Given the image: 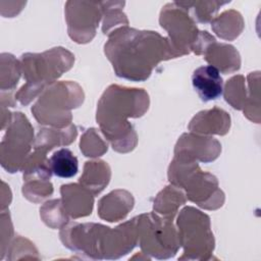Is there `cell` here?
<instances>
[{"label": "cell", "instance_id": "1", "mask_svg": "<svg viewBox=\"0 0 261 261\" xmlns=\"http://www.w3.org/2000/svg\"><path fill=\"white\" fill-rule=\"evenodd\" d=\"M105 54L116 74L132 81L146 80L159 61L177 57L169 41L157 32L137 31L127 27L109 36Z\"/></svg>", "mask_w": 261, "mask_h": 261}, {"label": "cell", "instance_id": "16", "mask_svg": "<svg viewBox=\"0 0 261 261\" xmlns=\"http://www.w3.org/2000/svg\"><path fill=\"white\" fill-rule=\"evenodd\" d=\"M53 192L52 185L48 182V180L43 181H35L34 184H25L22 187V193L25 198L30 201L35 202V197H39V201L43 200L47 196H50Z\"/></svg>", "mask_w": 261, "mask_h": 261}, {"label": "cell", "instance_id": "5", "mask_svg": "<svg viewBox=\"0 0 261 261\" xmlns=\"http://www.w3.org/2000/svg\"><path fill=\"white\" fill-rule=\"evenodd\" d=\"M9 128L1 143V163L9 172H15L25 162L33 142V128L22 113H13Z\"/></svg>", "mask_w": 261, "mask_h": 261}, {"label": "cell", "instance_id": "4", "mask_svg": "<svg viewBox=\"0 0 261 261\" xmlns=\"http://www.w3.org/2000/svg\"><path fill=\"white\" fill-rule=\"evenodd\" d=\"M137 228L142 249L156 258L172 257L179 247L170 218L161 219L153 213L143 214L137 217Z\"/></svg>", "mask_w": 261, "mask_h": 261}, {"label": "cell", "instance_id": "2", "mask_svg": "<svg viewBox=\"0 0 261 261\" xmlns=\"http://www.w3.org/2000/svg\"><path fill=\"white\" fill-rule=\"evenodd\" d=\"M72 54L63 48H53L42 54H23L21 56L23 76L27 84L17 93L16 98L22 105H27L38 92L44 89V86L53 84L54 80L59 77L63 71L70 67L65 65H56L57 61L63 60Z\"/></svg>", "mask_w": 261, "mask_h": 261}, {"label": "cell", "instance_id": "14", "mask_svg": "<svg viewBox=\"0 0 261 261\" xmlns=\"http://www.w3.org/2000/svg\"><path fill=\"white\" fill-rule=\"evenodd\" d=\"M76 137V128L70 124L66 130H54V129H42L40 130L37 142L35 145L36 150L47 152L56 145H67L74 141Z\"/></svg>", "mask_w": 261, "mask_h": 261}, {"label": "cell", "instance_id": "15", "mask_svg": "<svg viewBox=\"0 0 261 261\" xmlns=\"http://www.w3.org/2000/svg\"><path fill=\"white\" fill-rule=\"evenodd\" d=\"M213 47L216 52L221 55V57L205 56V59L211 63L212 66L215 68L218 67L223 73H228L240 68V56L238 51L232 46L226 44H217L214 42Z\"/></svg>", "mask_w": 261, "mask_h": 261}, {"label": "cell", "instance_id": "3", "mask_svg": "<svg viewBox=\"0 0 261 261\" xmlns=\"http://www.w3.org/2000/svg\"><path fill=\"white\" fill-rule=\"evenodd\" d=\"M84 100L82 89L74 83H53L45 89L38 102L32 107L39 123L64 126L69 123V110L77 107Z\"/></svg>", "mask_w": 261, "mask_h": 261}, {"label": "cell", "instance_id": "6", "mask_svg": "<svg viewBox=\"0 0 261 261\" xmlns=\"http://www.w3.org/2000/svg\"><path fill=\"white\" fill-rule=\"evenodd\" d=\"M179 243L185 247V254L207 253L213 251V234L210 231L209 217L192 207L181 210L177 220Z\"/></svg>", "mask_w": 261, "mask_h": 261}, {"label": "cell", "instance_id": "8", "mask_svg": "<svg viewBox=\"0 0 261 261\" xmlns=\"http://www.w3.org/2000/svg\"><path fill=\"white\" fill-rule=\"evenodd\" d=\"M101 3L81 2L82 7H77L76 2H67L66 18L68 21L69 36L79 43H85L92 40L95 35V29L101 18Z\"/></svg>", "mask_w": 261, "mask_h": 261}, {"label": "cell", "instance_id": "10", "mask_svg": "<svg viewBox=\"0 0 261 261\" xmlns=\"http://www.w3.org/2000/svg\"><path fill=\"white\" fill-rule=\"evenodd\" d=\"M63 209L70 216L76 218L91 214L93 196L91 191L77 185H63L61 187Z\"/></svg>", "mask_w": 261, "mask_h": 261}, {"label": "cell", "instance_id": "7", "mask_svg": "<svg viewBox=\"0 0 261 261\" xmlns=\"http://www.w3.org/2000/svg\"><path fill=\"white\" fill-rule=\"evenodd\" d=\"M175 2L167 4L161 11V27L168 31L169 43L177 56L189 53L198 41V30L184 8Z\"/></svg>", "mask_w": 261, "mask_h": 261}, {"label": "cell", "instance_id": "12", "mask_svg": "<svg viewBox=\"0 0 261 261\" xmlns=\"http://www.w3.org/2000/svg\"><path fill=\"white\" fill-rule=\"evenodd\" d=\"M97 177L108 184L110 177V170L108 165L103 161L86 162L85 171L81 176L80 181L94 195L99 194L104 189L103 185L97 179Z\"/></svg>", "mask_w": 261, "mask_h": 261}, {"label": "cell", "instance_id": "11", "mask_svg": "<svg viewBox=\"0 0 261 261\" xmlns=\"http://www.w3.org/2000/svg\"><path fill=\"white\" fill-rule=\"evenodd\" d=\"M215 110H216V107L212 110V120H211V110L202 111L198 113L196 117L203 121L193 118V120L189 125V128L192 129L193 132H199L204 134H217V135L226 134L228 132L227 129L229 128V123H219L214 121L222 119L228 116V114L218 108H217V112H215Z\"/></svg>", "mask_w": 261, "mask_h": 261}, {"label": "cell", "instance_id": "13", "mask_svg": "<svg viewBox=\"0 0 261 261\" xmlns=\"http://www.w3.org/2000/svg\"><path fill=\"white\" fill-rule=\"evenodd\" d=\"M48 163L52 173L62 178L72 177L79 170L77 159L67 148L55 151L48 159Z\"/></svg>", "mask_w": 261, "mask_h": 261}, {"label": "cell", "instance_id": "9", "mask_svg": "<svg viewBox=\"0 0 261 261\" xmlns=\"http://www.w3.org/2000/svg\"><path fill=\"white\" fill-rule=\"evenodd\" d=\"M192 84L200 99L204 102L216 100L222 94V77L219 70L212 65L197 68L192 75Z\"/></svg>", "mask_w": 261, "mask_h": 261}]
</instances>
